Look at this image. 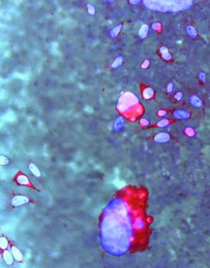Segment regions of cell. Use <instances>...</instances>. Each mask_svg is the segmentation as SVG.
Wrapping results in <instances>:
<instances>
[{
	"mask_svg": "<svg viewBox=\"0 0 210 268\" xmlns=\"http://www.w3.org/2000/svg\"><path fill=\"white\" fill-rule=\"evenodd\" d=\"M194 0H143L148 9L160 12H179L191 6Z\"/></svg>",
	"mask_w": 210,
	"mask_h": 268,
	"instance_id": "6da1fadb",
	"label": "cell"
},
{
	"mask_svg": "<svg viewBox=\"0 0 210 268\" xmlns=\"http://www.w3.org/2000/svg\"><path fill=\"white\" fill-rule=\"evenodd\" d=\"M29 202V198L24 195H17L13 197L11 203L13 206L18 207Z\"/></svg>",
	"mask_w": 210,
	"mask_h": 268,
	"instance_id": "7a4b0ae2",
	"label": "cell"
},
{
	"mask_svg": "<svg viewBox=\"0 0 210 268\" xmlns=\"http://www.w3.org/2000/svg\"><path fill=\"white\" fill-rule=\"evenodd\" d=\"M169 140V136L166 133H158L157 135L154 136V140L158 143H165Z\"/></svg>",
	"mask_w": 210,
	"mask_h": 268,
	"instance_id": "3957f363",
	"label": "cell"
},
{
	"mask_svg": "<svg viewBox=\"0 0 210 268\" xmlns=\"http://www.w3.org/2000/svg\"><path fill=\"white\" fill-rule=\"evenodd\" d=\"M29 169H30V171L32 172V173L35 177L39 178V177L42 176L41 171H40V169L38 168V166H37L36 164H34V163H30Z\"/></svg>",
	"mask_w": 210,
	"mask_h": 268,
	"instance_id": "277c9868",
	"label": "cell"
},
{
	"mask_svg": "<svg viewBox=\"0 0 210 268\" xmlns=\"http://www.w3.org/2000/svg\"><path fill=\"white\" fill-rule=\"evenodd\" d=\"M17 182L19 184H21V185H29L30 184V181L28 180V178L24 175V174H21V175H19L17 178Z\"/></svg>",
	"mask_w": 210,
	"mask_h": 268,
	"instance_id": "5b68a950",
	"label": "cell"
},
{
	"mask_svg": "<svg viewBox=\"0 0 210 268\" xmlns=\"http://www.w3.org/2000/svg\"><path fill=\"white\" fill-rule=\"evenodd\" d=\"M3 259L4 260L6 261V263L7 264H12L13 261V256H11V254L8 251H5L4 253H3Z\"/></svg>",
	"mask_w": 210,
	"mask_h": 268,
	"instance_id": "8992f818",
	"label": "cell"
},
{
	"mask_svg": "<svg viewBox=\"0 0 210 268\" xmlns=\"http://www.w3.org/2000/svg\"><path fill=\"white\" fill-rule=\"evenodd\" d=\"M12 253H13V256L14 257L15 259H17V261H21L22 258H23V256H22V254H21V251L19 250L18 249H17L16 247H13L12 248Z\"/></svg>",
	"mask_w": 210,
	"mask_h": 268,
	"instance_id": "52a82bcc",
	"label": "cell"
},
{
	"mask_svg": "<svg viewBox=\"0 0 210 268\" xmlns=\"http://www.w3.org/2000/svg\"><path fill=\"white\" fill-rule=\"evenodd\" d=\"M154 95V91L151 88H146L143 91V97L144 99H151Z\"/></svg>",
	"mask_w": 210,
	"mask_h": 268,
	"instance_id": "ba28073f",
	"label": "cell"
},
{
	"mask_svg": "<svg viewBox=\"0 0 210 268\" xmlns=\"http://www.w3.org/2000/svg\"><path fill=\"white\" fill-rule=\"evenodd\" d=\"M175 116L176 117V118H187L189 115H188V113L186 111H181V110H179V111H176L174 113Z\"/></svg>",
	"mask_w": 210,
	"mask_h": 268,
	"instance_id": "9c48e42d",
	"label": "cell"
},
{
	"mask_svg": "<svg viewBox=\"0 0 210 268\" xmlns=\"http://www.w3.org/2000/svg\"><path fill=\"white\" fill-rule=\"evenodd\" d=\"M123 123H124V119H123V118H121V117H119V118H117V120H116V121L115 122V123H114V125H117V124H118V126L116 127L115 129H114V130H116V131H118V130H120V129H121V127L122 126V125H123Z\"/></svg>",
	"mask_w": 210,
	"mask_h": 268,
	"instance_id": "30bf717a",
	"label": "cell"
},
{
	"mask_svg": "<svg viewBox=\"0 0 210 268\" xmlns=\"http://www.w3.org/2000/svg\"><path fill=\"white\" fill-rule=\"evenodd\" d=\"M9 159L7 157L4 156V155L0 156V164H1V165H6L9 163Z\"/></svg>",
	"mask_w": 210,
	"mask_h": 268,
	"instance_id": "8fae6325",
	"label": "cell"
},
{
	"mask_svg": "<svg viewBox=\"0 0 210 268\" xmlns=\"http://www.w3.org/2000/svg\"><path fill=\"white\" fill-rule=\"evenodd\" d=\"M121 62H122V59H121V57H118V58H117V59L115 60V61L114 62V64H112V68H118V67L121 64Z\"/></svg>",
	"mask_w": 210,
	"mask_h": 268,
	"instance_id": "7c38bea8",
	"label": "cell"
},
{
	"mask_svg": "<svg viewBox=\"0 0 210 268\" xmlns=\"http://www.w3.org/2000/svg\"><path fill=\"white\" fill-rule=\"evenodd\" d=\"M191 103H192L193 104L196 105V106H200V105L201 104V100H199L198 97H191Z\"/></svg>",
	"mask_w": 210,
	"mask_h": 268,
	"instance_id": "4fadbf2b",
	"label": "cell"
},
{
	"mask_svg": "<svg viewBox=\"0 0 210 268\" xmlns=\"http://www.w3.org/2000/svg\"><path fill=\"white\" fill-rule=\"evenodd\" d=\"M169 124V120H167V119H163L162 121H160L158 123V126L163 127V126H166Z\"/></svg>",
	"mask_w": 210,
	"mask_h": 268,
	"instance_id": "5bb4252c",
	"label": "cell"
},
{
	"mask_svg": "<svg viewBox=\"0 0 210 268\" xmlns=\"http://www.w3.org/2000/svg\"><path fill=\"white\" fill-rule=\"evenodd\" d=\"M140 123L141 124V126H147L149 125V122L147 119H145V118H142V119H140Z\"/></svg>",
	"mask_w": 210,
	"mask_h": 268,
	"instance_id": "9a60e30c",
	"label": "cell"
},
{
	"mask_svg": "<svg viewBox=\"0 0 210 268\" xmlns=\"http://www.w3.org/2000/svg\"><path fill=\"white\" fill-rule=\"evenodd\" d=\"M175 98H176V100H180L181 98H182V93H176V94L175 95Z\"/></svg>",
	"mask_w": 210,
	"mask_h": 268,
	"instance_id": "2e32d148",
	"label": "cell"
},
{
	"mask_svg": "<svg viewBox=\"0 0 210 268\" xmlns=\"http://www.w3.org/2000/svg\"><path fill=\"white\" fill-rule=\"evenodd\" d=\"M167 90H168L169 93H172V83H169V85H168Z\"/></svg>",
	"mask_w": 210,
	"mask_h": 268,
	"instance_id": "e0dca14e",
	"label": "cell"
},
{
	"mask_svg": "<svg viewBox=\"0 0 210 268\" xmlns=\"http://www.w3.org/2000/svg\"><path fill=\"white\" fill-rule=\"evenodd\" d=\"M148 64H149V62H148V60H146V61H145L144 63L143 64L142 68H147V67H148Z\"/></svg>",
	"mask_w": 210,
	"mask_h": 268,
	"instance_id": "ac0fdd59",
	"label": "cell"
},
{
	"mask_svg": "<svg viewBox=\"0 0 210 268\" xmlns=\"http://www.w3.org/2000/svg\"><path fill=\"white\" fill-rule=\"evenodd\" d=\"M165 115H166V112L164 111H158V115H159V116H164Z\"/></svg>",
	"mask_w": 210,
	"mask_h": 268,
	"instance_id": "d6986e66",
	"label": "cell"
}]
</instances>
